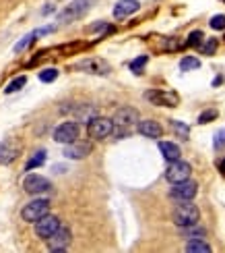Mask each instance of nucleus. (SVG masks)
Segmentation results:
<instances>
[{
    "label": "nucleus",
    "mask_w": 225,
    "mask_h": 253,
    "mask_svg": "<svg viewBox=\"0 0 225 253\" xmlns=\"http://www.w3.org/2000/svg\"><path fill=\"white\" fill-rule=\"evenodd\" d=\"M159 150H161V154H163V158H165L167 162L180 160V156H182L180 147L176 143H171V141H161V143H159Z\"/></svg>",
    "instance_id": "nucleus-18"
},
{
    "label": "nucleus",
    "mask_w": 225,
    "mask_h": 253,
    "mask_svg": "<svg viewBox=\"0 0 225 253\" xmlns=\"http://www.w3.org/2000/svg\"><path fill=\"white\" fill-rule=\"evenodd\" d=\"M19 156V147L13 141H4L0 145V164H10L15 162V158Z\"/></svg>",
    "instance_id": "nucleus-17"
},
{
    "label": "nucleus",
    "mask_w": 225,
    "mask_h": 253,
    "mask_svg": "<svg viewBox=\"0 0 225 253\" xmlns=\"http://www.w3.org/2000/svg\"><path fill=\"white\" fill-rule=\"evenodd\" d=\"M196 191H198V185L188 178V181L174 183V187L169 189V195L174 199H178V202H188V199H192L196 195Z\"/></svg>",
    "instance_id": "nucleus-9"
},
{
    "label": "nucleus",
    "mask_w": 225,
    "mask_h": 253,
    "mask_svg": "<svg viewBox=\"0 0 225 253\" xmlns=\"http://www.w3.org/2000/svg\"><path fill=\"white\" fill-rule=\"evenodd\" d=\"M44 162H46V150H39V152H35L33 156L29 158V162L25 164V170H33V168H39Z\"/></svg>",
    "instance_id": "nucleus-20"
},
{
    "label": "nucleus",
    "mask_w": 225,
    "mask_h": 253,
    "mask_svg": "<svg viewBox=\"0 0 225 253\" xmlns=\"http://www.w3.org/2000/svg\"><path fill=\"white\" fill-rule=\"evenodd\" d=\"M89 10V0H77V2L68 4L66 8L58 15V23H72V21L81 19Z\"/></svg>",
    "instance_id": "nucleus-8"
},
{
    "label": "nucleus",
    "mask_w": 225,
    "mask_h": 253,
    "mask_svg": "<svg viewBox=\"0 0 225 253\" xmlns=\"http://www.w3.org/2000/svg\"><path fill=\"white\" fill-rule=\"evenodd\" d=\"M186 251H190V253H209L211 251V245L209 243H205V239H200V237H192L188 243H186Z\"/></svg>",
    "instance_id": "nucleus-19"
},
{
    "label": "nucleus",
    "mask_w": 225,
    "mask_h": 253,
    "mask_svg": "<svg viewBox=\"0 0 225 253\" xmlns=\"http://www.w3.org/2000/svg\"><path fill=\"white\" fill-rule=\"evenodd\" d=\"M171 126H174V129H176V133L182 137V139H188V135H190V129H188V126L186 125H182L180 121H171Z\"/></svg>",
    "instance_id": "nucleus-28"
},
{
    "label": "nucleus",
    "mask_w": 225,
    "mask_h": 253,
    "mask_svg": "<svg viewBox=\"0 0 225 253\" xmlns=\"http://www.w3.org/2000/svg\"><path fill=\"white\" fill-rule=\"evenodd\" d=\"M48 214H50V202L48 199H35V202H29L23 210H21V216H23L25 222H33V224Z\"/></svg>",
    "instance_id": "nucleus-2"
},
{
    "label": "nucleus",
    "mask_w": 225,
    "mask_h": 253,
    "mask_svg": "<svg viewBox=\"0 0 225 253\" xmlns=\"http://www.w3.org/2000/svg\"><path fill=\"white\" fill-rule=\"evenodd\" d=\"M215 50H217V40H215V38H209V40L205 42V44L200 46V52H202L205 56L215 54Z\"/></svg>",
    "instance_id": "nucleus-24"
},
{
    "label": "nucleus",
    "mask_w": 225,
    "mask_h": 253,
    "mask_svg": "<svg viewBox=\"0 0 225 253\" xmlns=\"http://www.w3.org/2000/svg\"><path fill=\"white\" fill-rule=\"evenodd\" d=\"M171 218H174V222L180 228H186V226H192V224H198L200 210L188 199V202H180L174 208V214H171Z\"/></svg>",
    "instance_id": "nucleus-1"
},
{
    "label": "nucleus",
    "mask_w": 225,
    "mask_h": 253,
    "mask_svg": "<svg viewBox=\"0 0 225 253\" xmlns=\"http://www.w3.org/2000/svg\"><path fill=\"white\" fill-rule=\"evenodd\" d=\"M136 129H138V133H141V135L151 137V139H157V137L163 135L161 125L155 123V121H141V123H136Z\"/></svg>",
    "instance_id": "nucleus-15"
},
{
    "label": "nucleus",
    "mask_w": 225,
    "mask_h": 253,
    "mask_svg": "<svg viewBox=\"0 0 225 253\" xmlns=\"http://www.w3.org/2000/svg\"><path fill=\"white\" fill-rule=\"evenodd\" d=\"M217 119V110L215 108H211V110H207V112H202L200 117H198V123L200 125H205V123H211V121H215Z\"/></svg>",
    "instance_id": "nucleus-29"
},
{
    "label": "nucleus",
    "mask_w": 225,
    "mask_h": 253,
    "mask_svg": "<svg viewBox=\"0 0 225 253\" xmlns=\"http://www.w3.org/2000/svg\"><path fill=\"white\" fill-rule=\"evenodd\" d=\"M145 98L149 102H153L155 106H167V108H174L180 104V96L171 89H149L145 93Z\"/></svg>",
    "instance_id": "nucleus-3"
},
{
    "label": "nucleus",
    "mask_w": 225,
    "mask_h": 253,
    "mask_svg": "<svg viewBox=\"0 0 225 253\" xmlns=\"http://www.w3.org/2000/svg\"><path fill=\"white\" fill-rule=\"evenodd\" d=\"M114 126H132L134 123H138V110L132 106H122L120 110H116L114 114Z\"/></svg>",
    "instance_id": "nucleus-12"
},
{
    "label": "nucleus",
    "mask_w": 225,
    "mask_h": 253,
    "mask_svg": "<svg viewBox=\"0 0 225 253\" xmlns=\"http://www.w3.org/2000/svg\"><path fill=\"white\" fill-rule=\"evenodd\" d=\"M202 40H205V36H202V31H192V34L188 36V40H186V44L188 46H192V48H198V46H202Z\"/></svg>",
    "instance_id": "nucleus-23"
},
{
    "label": "nucleus",
    "mask_w": 225,
    "mask_h": 253,
    "mask_svg": "<svg viewBox=\"0 0 225 253\" xmlns=\"http://www.w3.org/2000/svg\"><path fill=\"white\" fill-rule=\"evenodd\" d=\"M221 2H225V0H221Z\"/></svg>",
    "instance_id": "nucleus-33"
},
{
    "label": "nucleus",
    "mask_w": 225,
    "mask_h": 253,
    "mask_svg": "<svg viewBox=\"0 0 225 253\" xmlns=\"http://www.w3.org/2000/svg\"><path fill=\"white\" fill-rule=\"evenodd\" d=\"M39 79L44 81V83L56 81V79H58V71H56V69H44V71L39 73Z\"/></svg>",
    "instance_id": "nucleus-26"
},
{
    "label": "nucleus",
    "mask_w": 225,
    "mask_h": 253,
    "mask_svg": "<svg viewBox=\"0 0 225 253\" xmlns=\"http://www.w3.org/2000/svg\"><path fill=\"white\" fill-rule=\"evenodd\" d=\"M79 123H74V121H66V123H62L58 125L56 129H54V139L58 143H74L79 139Z\"/></svg>",
    "instance_id": "nucleus-7"
},
{
    "label": "nucleus",
    "mask_w": 225,
    "mask_h": 253,
    "mask_svg": "<svg viewBox=\"0 0 225 253\" xmlns=\"http://www.w3.org/2000/svg\"><path fill=\"white\" fill-rule=\"evenodd\" d=\"M25 83H27V77H23V75H21V77H17V79H13V81H10L8 83V85H6V93H15V91H19L21 87H23L25 85Z\"/></svg>",
    "instance_id": "nucleus-22"
},
{
    "label": "nucleus",
    "mask_w": 225,
    "mask_h": 253,
    "mask_svg": "<svg viewBox=\"0 0 225 253\" xmlns=\"http://www.w3.org/2000/svg\"><path fill=\"white\" fill-rule=\"evenodd\" d=\"M23 189L29 195H39V193H50L54 187H52V183L48 181L46 176H41V174H27L25 181H23Z\"/></svg>",
    "instance_id": "nucleus-6"
},
{
    "label": "nucleus",
    "mask_w": 225,
    "mask_h": 253,
    "mask_svg": "<svg viewBox=\"0 0 225 253\" xmlns=\"http://www.w3.org/2000/svg\"><path fill=\"white\" fill-rule=\"evenodd\" d=\"M190 172H192V166L184 160H174L169 162L167 170H165V178L174 185V183H182V181H188L190 178Z\"/></svg>",
    "instance_id": "nucleus-5"
},
{
    "label": "nucleus",
    "mask_w": 225,
    "mask_h": 253,
    "mask_svg": "<svg viewBox=\"0 0 225 253\" xmlns=\"http://www.w3.org/2000/svg\"><path fill=\"white\" fill-rule=\"evenodd\" d=\"M89 152H91V145L89 143H79V145L68 143V147L64 150V156L70 158V160H83L85 156H89Z\"/></svg>",
    "instance_id": "nucleus-16"
},
{
    "label": "nucleus",
    "mask_w": 225,
    "mask_h": 253,
    "mask_svg": "<svg viewBox=\"0 0 225 253\" xmlns=\"http://www.w3.org/2000/svg\"><path fill=\"white\" fill-rule=\"evenodd\" d=\"M211 29H225V15H215L211 19Z\"/></svg>",
    "instance_id": "nucleus-30"
},
{
    "label": "nucleus",
    "mask_w": 225,
    "mask_h": 253,
    "mask_svg": "<svg viewBox=\"0 0 225 253\" xmlns=\"http://www.w3.org/2000/svg\"><path fill=\"white\" fill-rule=\"evenodd\" d=\"M219 170H221V172H223V174H225V158H223V160H221V162H219Z\"/></svg>",
    "instance_id": "nucleus-32"
},
{
    "label": "nucleus",
    "mask_w": 225,
    "mask_h": 253,
    "mask_svg": "<svg viewBox=\"0 0 225 253\" xmlns=\"http://www.w3.org/2000/svg\"><path fill=\"white\" fill-rule=\"evenodd\" d=\"M87 133L91 139H105L114 133V121L103 119V117H95L87 125Z\"/></svg>",
    "instance_id": "nucleus-4"
},
{
    "label": "nucleus",
    "mask_w": 225,
    "mask_h": 253,
    "mask_svg": "<svg viewBox=\"0 0 225 253\" xmlns=\"http://www.w3.org/2000/svg\"><path fill=\"white\" fill-rule=\"evenodd\" d=\"M60 226H62L60 220H58L56 216H50V214H48V216H44L41 220H37V222H35V235H37L39 239L48 241Z\"/></svg>",
    "instance_id": "nucleus-10"
},
{
    "label": "nucleus",
    "mask_w": 225,
    "mask_h": 253,
    "mask_svg": "<svg viewBox=\"0 0 225 253\" xmlns=\"http://www.w3.org/2000/svg\"><path fill=\"white\" fill-rule=\"evenodd\" d=\"M147 60H149V56H138V58H134V60L130 62V69L136 73V75H141V73H143V67L147 65Z\"/></svg>",
    "instance_id": "nucleus-27"
},
{
    "label": "nucleus",
    "mask_w": 225,
    "mask_h": 253,
    "mask_svg": "<svg viewBox=\"0 0 225 253\" xmlns=\"http://www.w3.org/2000/svg\"><path fill=\"white\" fill-rule=\"evenodd\" d=\"M70 245V230L66 226H60L54 235L48 239V249L50 251H64Z\"/></svg>",
    "instance_id": "nucleus-13"
},
{
    "label": "nucleus",
    "mask_w": 225,
    "mask_h": 253,
    "mask_svg": "<svg viewBox=\"0 0 225 253\" xmlns=\"http://www.w3.org/2000/svg\"><path fill=\"white\" fill-rule=\"evenodd\" d=\"M77 71H85V73H91V75H108L110 73V65L101 58H87V60H81L74 65Z\"/></svg>",
    "instance_id": "nucleus-11"
},
{
    "label": "nucleus",
    "mask_w": 225,
    "mask_h": 253,
    "mask_svg": "<svg viewBox=\"0 0 225 253\" xmlns=\"http://www.w3.org/2000/svg\"><path fill=\"white\" fill-rule=\"evenodd\" d=\"M138 0H118L116 6H114V17L116 19H124L128 15H132L138 10Z\"/></svg>",
    "instance_id": "nucleus-14"
},
{
    "label": "nucleus",
    "mask_w": 225,
    "mask_h": 253,
    "mask_svg": "<svg viewBox=\"0 0 225 253\" xmlns=\"http://www.w3.org/2000/svg\"><path fill=\"white\" fill-rule=\"evenodd\" d=\"M213 145H215V150H221V147H225V129H221V131L215 133V141H213Z\"/></svg>",
    "instance_id": "nucleus-31"
},
{
    "label": "nucleus",
    "mask_w": 225,
    "mask_h": 253,
    "mask_svg": "<svg viewBox=\"0 0 225 253\" xmlns=\"http://www.w3.org/2000/svg\"><path fill=\"white\" fill-rule=\"evenodd\" d=\"M200 67V60L194 56H184L180 60V69L182 71H192V69H198Z\"/></svg>",
    "instance_id": "nucleus-21"
},
{
    "label": "nucleus",
    "mask_w": 225,
    "mask_h": 253,
    "mask_svg": "<svg viewBox=\"0 0 225 253\" xmlns=\"http://www.w3.org/2000/svg\"><path fill=\"white\" fill-rule=\"evenodd\" d=\"M35 38H39V36H37V29L33 31V34H29V36H25L23 40H21L19 44L15 46V52H23V50H25V48H27V46H29V44H31V42H33Z\"/></svg>",
    "instance_id": "nucleus-25"
}]
</instances>
